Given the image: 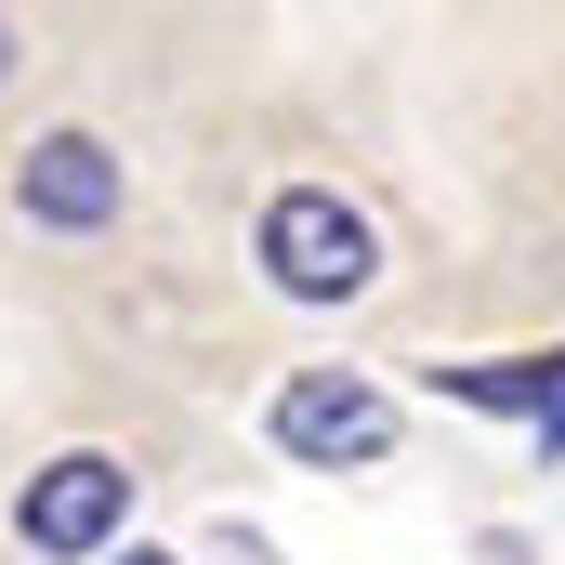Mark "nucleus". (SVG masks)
I'll return each instance as SVG.
<instances>
[{"label":"nucleus","mask_w":565,"mask_h":565,"mask_svg":"<svg viewBox=\"0 0 565 565\" xmlns=\"http://www.w3.org/2000/svg\"><path fill=\"white\" fill-rule=\"evenodd\" d=\"M264 277L289 302H355L369 289V224L329 198V184H289L277 211H264Z\"/></svg>","instance_id":"obj_1"},{"label":"nucleus","mask_w":565,"mask_h":565,"mask_svg":"<svg viewBox=\"0 0 565 565\" xmlns=\"http://www.w3.org/2000/svg\"><path fill=\"white\" fill-rule=\"evenodd\" d=\"M13 198L40 211V224H66V237H93L106 211H119V158L93 132H40L26 145V171H13Z\"/></svg>","instance_id":"obj_4"},{"label":"nucleus","mask_w":565,"mask_h":565,"mask_svg":"<svg viewBox=\"0 0 565 565\" xmlns=\"http://www.w3.org/2000/svg\"><path fill=\"white\" fill-rule=\"evenodd\" d=\"M277 447L289 460H382V447H395V408H382L355 369H302L277 395Z\"/></svg>","instance_id":"obj_3"},{"label":"nucleus","mask_w":565,"mask_h":565,"mask_svg":"<svg viewBox=\"0 0 565 565\" xmlns=\"http://www.w3.org/2000/svg\"><path fill=\"white\" fill-rule=\"evenodd\" d=\"M0 53H13V40H0Z\"/></svg>","instance_id":"obj_7"},{"label":"nucleus","mask_w":565,"mask_h":565,"mask_svg":"<svg viewBox=\"0 0 565 565\" xmlns=\"http://www.w3.org/2000/svg\"><path fill=\"white\" fill-rule=\"evenodd\" d=\"M119 513H132V473H119L106 447H66L53 473H26L13 540H26V553H106V540H119Z\"/></svg>","instance_id":"obj_2"},{"label":"nucleus","mask_w":565,"mask_h":565,"mask_svg":"<svg viewBox=\"0 0 565 565\" xmlns=\"http://www.w3.org/2000/svg\"><path fill=\"white\" fill-rule=\"evenodd\" d=\"M132 565H171V553H132Z\"/></svg>","instance_id":"obj_6"},{"label":"nucleus","mask_w":565,"mask_h":565,"mask_svg":"<svg viewBox=\"0 0 565 565\" xmlns=\"http://www.w3.org/2000/svg\"><path fill=\"white\" fill-rule=\"evenodd\" d=\"M460 408H513V422H540L565 447V355H513V369H434Z\"/></svg>","instance_id":"obj_5"}]
</instances>
